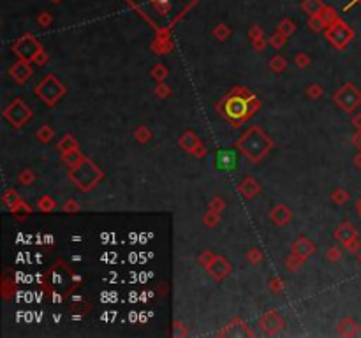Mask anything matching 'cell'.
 I'll return each instance as SVG.
<instances>
[{"mask_svg": "<svg viewBox=\"0 0 361 338\" xmlns=\"http://www.w3.org/2000/svg\"><path fill=\"white\" fill-rule=\"evenodd\" d=\"M236 148L249 159L250 162H259L268 155L270 150L273 148V141L268 134H264L261 127L254 125L247 129L243 136L238 139Z\"/></svg>", "mask_w": 361, "mask_h": 338, "instance_id": "obj_1", "label": "cell"}, {"mask_svg": "<svg viewBox=\"0 0 361 338\" xmlns=\"http://www.w3.org/2000/svg\"><path fill=\"white\" fill-rule=\"evenodd\" d=\"M104 178V173L101 171V167L90 160L88 157H83L81 162L76 166L69 167V180L83 192H90L99 185V181Z\"/></svg>", "mask_w": 361, "mask_h": 338, "instance_id": "obj_2", "label": "cell"}, {"mask_svg": "<svg viewBox=\"0 0 361 338\" xmlns=\"http://www.w3.org/2000/svg\"><path fill=\"white\" fill-rule=\"evenodd\" d=\"M245 88L236 87L231 92V95L227 99H224V104H226V116L229 120L238 125L241 122H245L250 116V107H249V101L252 95H243L241 97L240 93L243 92Z\"/></svg>", "mask_w": 361, "mask_h": 338, "instance_id": "obj_3", "label": "cell"}, {"mask_svg": "<svg viewBox=\"0 0 361 338\" xmlns=\"http://www.w3.org/2000/svg\"><path fill=\"white\" fill-rule=\"evenodd\" d=\"M34 92H36V95H37L44 104L55 106L56 102L65 95L67 88H65V85L62 83L60 79H56L53 74H48L46 78L39 81L37 87L34 88Z\"/></svg>", "mask_w": 361, "mask_h": 338, "instance_id": "obj_4", "label": "cell"}, {"mask_svg": "<svg viewBox=\"0 0 361 338\" xmlns=\"http://www.w3.org/2000/svg\"><path fill=\"white\" fill-rule=\"evenodd\" d=\"M4 118L9 122L14 129H21L32 118V109L21 99H14L9 106L4 109Z\"/></svg>", "mask_w": 361, "mask_h": 338, "instance_id": "obj_5", "label": "cell"}, {"mask_svg": "<svg viewBox=\"0 0 361 338\" xmlns=\"http://www.w3.org/2000/svg\"><path fill=\"white\" fill-rule=\"evenodd\" d=\"M333 101L337 106L342 107L343 111L352 113V109H356V107L360 106L361 93L358 92V88L354 87V85L347 83L333 93Z\"/></svg>", "mask_w": 361, "mask_h": 338, "instance_id": "obj_6", "label": "cell"}, {"mask_svg": "<svg viewBox=\"0 0 361 338\" xmlns=\"http://www.w3.org/2000/svg\"><path fill=\"white\" fill-rule=\"evenodd\" d=\"M41 50H42L41 42L34 37V36H23V37L19 39V41H16V44L13 46L14 55L18 56L19 60H25V62H32Z\"/></svg>", "mask_w": 361, "mask_h": 338, "instance_id": "obj_7", "label": "cell"}, {"mask_svg": "<svg viewBox=\"0 0 361 338\" xmlns=\"http://www.w3.org/2000/svg\"><path fill=\"white\" fill-rule=\"evenodd\" d=\"M326 39H328L335 48H343L352 39V30L347 25H343L342 21H337V23L329 25V27L326 28Z\"/></svg>", "mask_w": 361, "mask_h": 338, "instance_id": "obj_8", "label": "cell"}, {"mask_svg": "<svg viewBox=\"0 0 361 338\" xmlns=\"http://www.w3.org/2000/svg\"><path fill=\"white\" fill-rule=\"evenodd\" d=\"M259 328L264 335L268 337H273V335L280 333L284 328H286V320L278 315L277 310H268L261 315L259 319Z\"/></svg>", "mask_w": 361, "mask_h": 338, "instance_id": "obj_9", "label": "cell"}, {"mask_svg": "<svg viewBox=\"0 0 361 338\" xmlns=\"http://www.w3.org/2000/svg\"><path fill=\"white\" fill-rule=\"evenodd\" d=\"M180 148L199 159H203L204 155H206V148H204L203 143L199 141V138H198L192 130H187V132H183V134L180 136Z\"/></svg>", "mask_w": 361, "mask_h": 338, "instance_id": "obj_10", "label": "cell"}, {"mask_svg": "<svg viewBox=\"0 0 361 338\" xmlns=\"http://www.w3.org/2000/svg\"><path fill=\"white\" fill-rule=\"evenodd\" d=\"M231 269H233L231 263H229L224 255H217V257L212 261V264L206 268V271H208V275L215 280V282H222L224 278L231 273Z\"/></svg>", "mask_w": 361, "mask_h": 338, "instance_id": "obj_11", "label": "cell"}, {"mask_svg": "<svg viewBox=\"0 0 361 338\" xmlns=\"http://www.w3.org/2000/svg\"><path fill=\"white\" fill-rule=\"evenodd\" d=\"M2 203L9 208L11 213H19V210H23L25 213H32V208L23 203V199L19 197V194L14 189H7L2 194Z\"/></svg>", "mask_w": 361, "mask_h": 338, "instance_id": "obj_12", "label": "cell"}, {"mask_svg": "<svg viewBox=\"0 0 361 338\" xmlns=\"http://www.w3.org/2000/svg\"><path fill=\"white\" fill-rule=\"evenodd\" d=\"M315 250H317V249H315V243L310 240V238H307V236H300L291 247L292 254L298 255V257L303 261L310 259L312 255L315 254Z\"/></svg>", "mask_w": 361, "mask_h": 338, "instance_id": "obj_13", "label": "cell"}, {"mask_svg": "<svg viewBox=\"0 0 361 338\" xmlns=\"http://www.w3.org/2000/svg\"><path fill=\"white\" fill-rule=\"evenodd\" d=\"M9 74L18 85H23V83H27L28 79L32 78L34 69H32V65H30V62L18 60L14 65H11Z\"/></svg>", "mask_w": 361, "mask_h": 338, "instance_id": "obj_14", "label": "cell"}, {"mask_svg": "<svg viewBox=\"0 0 361 338\" xmlns=\"http://www.w3.org/2000/svg\"><path fill=\"white\" fill-rule=\"evenodd\" d=\"M238 192H240L245 199H254L255 196L261 192V185L257 183L255 178H252V176H245L243 181L238 185Z\"/></svg>", "mask_w": 361, "mask_h": 338, "instance_id": "obj_15", "label": "cell"}, {"mask_svg": "<svg viewBox=\"0 0 361 338\" xmlns=\"http://www.w3.org/2000/svg\"><path fill=\"white\" fill-rule=\"evenodd\" d=\"M270 217H271V220H273V222L277 224L278 227H284V226H287V224L291 222L292 212L287 208L286 204H277V206L271 210Z\"/></svg>", "mask_w": 361, "mask_h": 338, "instance_id": "obj_16", "label": "cell"}, {"mask_svg": "<svg viewBox=\"0 0 361 338\" xmlns=\"http://www.w3.org/2000/svg\"><path fill=\"white\" fill-rule=\"evenodd\" d=\"M333 236L337 241H340L342 245H345L347 241H351L352 238H356V229H354V226L349 222H342L340 226L335 229Z\"/></svg>", "mask_w": 361, "mask_h": 338, "instance_id": "obj_17", "label": "cell"}, {"mask_svg": "<svg viewBox=\"0 0 361 338\" xmlns=\"http://www.w3.org/2000/svg\"><path fill=\"white\" fill-rule=\"evenodd\" d=\"M56 148H58V152H60V153H65V152H71V150H78L79 148V143L76 141L74 136L65 134L64 138L58 141Z\"/></svg>", "mask_w": 361, "mask_h": 338, "instance_id": "obj_18", "label": "cell"}, {"mask_svg": "<svg viewBox=\"0 0 361 338\" xmlns=\"http://www.w3.org/2000/svg\"><path fill=\"white\" fill-rule=\"evenodd\" d=\"M324 9H326V5L321 0H305L303 2V11L310 16H321Z\"/></svg>", "mask_w": 361, "mask_h": 338, "instance_id": "obj_19", "label": "cell"}, {"mask_svg": "<svg viewBox=\"0 0 361 338\" xmlns=\"http://www.w3.org/2000/svg\"><path fill=\"white\" fill-rule=\"evenodd\" d=\"M358 324L356 320L352 319H343L340 324H338V333L342 335V337H354V335H358Z\"/></svg>", "mask_w": 361, "mask_h": 338, "instance_id": "obj_20", "label": "cell"}, {"mask_svg": "<svg viewBox=\"0 0 361 338\" xmlns=\"http://www.w3.org/2000/svg\"><path fill=\"white\" fill-rule=\"evenodd\" d=\"M36 208L42 213H51L56 210V201L51 196H41L37 199V203H36Z\"/></svg>", "mask_w": 361, "mask_h": 338, "instance_id": "obj_21", "label": "cell"}, {"mask_svg": "<svg viewBox=\"0 0 361 338\" xmlns=\"http://www.w3.org/2000/svg\"><path fill=\"white\" fill-rule=\"evenodd\" d=\"M62 160H64V162L67 164L69 167H72V166H76L78 162H81V160H83V153L79 152V148L78 150H71V152L62 153Z\"/></svg>", "mask_w": 361, "mask_h": 338, "instance_id": "obj_22", "label": "cell"}, {"mask_svg": "<svg viewBox=\"0 0 361 338\" xmlns=\"http://www.w3.org/2000/svg\"><path fill=\"white\" fill-rule=\"evenodd\" d=\"M268 67H270V71H271V72H275V74H280V72H284V71H286L287 60L284 58V56L275 55V56H271V60H270Z\"/></svg>", "mask_w": 361, "mask_h": 338, "instance_id": "obj_23", "label": "cell"}, {"mask_svg": "<svg viewBox=\"0 0 361 338\" xmlns=\"http://www.w3.org/2000/svg\"><path fill=\"white\" fill-rule=\"evenodd\" d=\"M53 136H55V132H53V129L50 125H41L37 129V132H36V139L42 144L50 143L51 139H53Z\"/></svg>", "mask_w": 361, "mask_h": 338, "instance_id": "obj_24", "label": "cell"}, {"mask_svg": "<svg viewBox=\"0 0 361 338\" xmlns=\"http://www.w3.org/2000/svg\"><path fill=\"white\" fill-rule=\"evenodd\" d=\"M303 263H305V261L300 259V257H298V255H294L292 252H291V255H287V257H286V268L289 269L291 273H294V271H300L301 266H303Z\"/></svg>", "mask_w": 361, "mask_h": 338, "instance_id": "obj_25", "label": "cell"}, {"mask_svg": "<svg viewBox=\"0 0 361 338\" xmlns=\"http://www.w3.org/2000/svg\"><path fill=\"white\" fill-rule=\"evenodd\" d=\"M134 139L138 141V143L146 144L150 139H152V130H150L148 127H144V125L138 127V129L134 130Z\"/></svg>", "mask_w": 361, "mask_h": 338, "instance_id": "obj_26", "label": "cell"}, {"mask_svg": "<svg viewBox=\"0 0 361 338\" xmlns=\"http://www.w3.org/2000/svg\"><path fill=\"white\" fill-rule=\"evenodd\" d=\"M203 222L206 227H217L218 224H220V213L208 210V212L203 215Z\"/></svg>", "mask_w": 361, "mask_h": 338, "instance_id": "obj_27", "label": "cell"}, {"mask_svg": "<svg viewBox=\"0 0 361 338\" xmlns=\"http://www.w3.org/2000/svg\"><path fill=\"white\" fill-rule=\"evenodd\" d=\"M150 74H152V78L155 79V81L162 83V81H164V79H166L167 76H169V71H167V67H166L164 64H157V65H155V67L152 69V72H150Z\"/></svg>", "mask_w": 361, "mask_h": 338, "instance_id": "obj_28", "label": "cell"}, {"mask_svg": "<svg viewBox=\"0 0 361 338\" xmlns=\"http://www.w3.org/2000/svg\"><path fill=\"white\" fill-rule=\"evenodd\" d=\"M305 93H307V97L310 99V101H319V99L324 95V88L321 87V85H317V83L308 85V87H307V90H305Z\"/></svg>", "mask_w": 361, "mask_h": 338, "instance_id": "obj_29", "label": "cell"}, {"mask_svg": "<svg viewBox=\"0 0 361 338\" xmlns=\"http://www.w3.org/2000/svg\"><path fill=\"white\" fill-rule=\"evenodd\" d=\"M308 27H310V30H314V32H323V30L328 28V25H326V21L323 19V16H310Z\"/></svg>", "mask_w": 361, "mask_h": 338, "instance_id": "obj_30", "label": "cell"}, {"mask_svg": "<svg viewBox=\"0 0 361 338\" xmlns=\"http://www.w3.org/2000/svg\"><path fill=\"white\" fill-rule=\"evenodd\" d=\"M18 181L21 183V185H32L34 181H36V173L32 171V169H23V171L18 175Z\"/></svg>", "mask_w": 361, "mask_h": 338, "instance_id": "obj_31", "label": "cell"}, {"mask_svg": "<svg viewBox=\"0 0 361 338\" xmlns=\"http://www.w3.org/2000/svg\"><path fill=\"white\" fill-rule=\"evenodd\" d=\"M277 30L278 32H282L286 37H289V36H292V32L296 30V27H294V23H292L291 19H284L282 23H278Z\"/></svg>", "mask_w": 361, "mask_h": 338, "instance_id": "obj_32", "label": "cell"}, {"mask_svg": "<svg viewBox=\"0 0 361 338\" xmlns=\"http://www.w3.org/2000/svg\"><path fill=\"white\" fill-rule=\"evenodd\" d=\"M213 36L218 39V41H226L229 36H231V28L227 25H217L215 30H213Z\"/></svg>", "mask_w": 361, "mask_h": 338, "instance_id": "obj_33", "label": "cell"}, {"mask_svg": "<svg viewBox=\"0 0 361 338\" xmlns=\"http://www.w3.org/2000/svg\"><path fill=\"white\" fill-rule=\"evenodd\" d=\"M331 199L337 204H345L349 201V194L343 189H335L333 192H331Z\"/></svg>", "mask_w": 361, "mask_h": 338, "instance_id": "obj_34", "label": "cell"}, {"mask_svg": "<svg viewBox=\"0 0 361 338\" xmlns=\"http://www.w3.org/2000/svg\"><path fill=\"white\" fill-rule=\"evenodd\" d=\"M286 42H287V37L284 36L282 32H278V30L273 34V36H271V37H270V44H271L275 50H280V48H282Z\"/></svg>", "mask_w": 361, "mask_h": 338, "instance_id": "obj_35", "label": "cell"}, {"mask_svg": "<svg viewBox=\"0 0 361 338\" xmlns=\"http://www.w3.org/2000/svg\"><path fill=\"white\" fill-rule=\"evenodd\" d=\"M217 255L213 254L212 250H203L199 255H198V261H199V264L203 266V268H208L210 264H212V261L215 259Z\"/></svg>", "mask_w": 361, "mask_h": 338, "instance_id": "obj_36", "label": "cell"}, {"mask_svg": "<svg viewBox=\"0 0 361 338\" xmlns=\"http://www.w3.org/2000/svg\"><path fill=\"white\" fill-rule=\"evenodd\" d=\"M210 210H213V212H218L222 213L224 210H226V201L222 199V197H218V196H215V197H212L208 203Z\"/></svg>", "mask_w": 361, "mask_h": 338, "instance_id": "obj_37", "label": "cell"}, {"mask_svg": "<svg viewBox=\"0 0 361 338\" xmlns=\"http://www.w3.org/2000/svg\"><path fill=\"white\" fill-rule=\"evenodd\" d=\"M310 62H312L310 56L307 55V53H303V51L294 56V65H296V67H300V69H307V67L310 65Z\"/></svg>", "mask_w": 361, "mask_h": 338, "instance_id": "obj_38", "label": "cell"}, {"mask_svg": "<svg viewBox=\"0 0 361 338\" xmlns=\"http://www.w3.org/2000/svg\"><path fill=\"white\" fill-rule=\"evenodd\" d=\"M247 259H249L250 264H254V266H257V264L263 263L264 255L261 250H257V249H252V250H249V254H247Z\"/></svg>", "mask_w": 361, "mask_h": 338, "instance_id": "obj_39", "label": "cell"}, {"mask_svg": "<svg viewBox=\"0 0 361 338\" xmlns=\"http://www.w3.org/2000/svg\"><path fill=\"white\" fill-rule=\"evenodd\" d=\"M155 95H157L159 99L169 97V95H171V88H169L166 83H164V81H162V83H159L157 87H155Z\"/></svg>", "mask_w": 361, "mask_h": 338, "instance_id": "obj_40", "label": "cell"}, {"mask_svg": "<svg viewBox=\"0 0 361 338\" xmlns=\"http://www.w3.org/2000/svg\"><path fill=\"white\" fill-rule=\"evenodd\" d=\"M321 16H323V19L326 21V25H328V27H329V25H333V23H337V21H338V18H337V14H335V11H333V9H329V7H326V9L323 11V14H321Z\"/></svg>", "mask_w": 361, "mask_h": 338, "instance_id": "obj_41", "label": "cell"}, {"mask_svg": "<svg viewBox=\"0 0 361 338\" xmlns=\"http://www.w3.org/2000/svg\"><path fill=\"white\" fill-rule=\"evenodd\" d=\"M268 287H270V291L273 292V294H278V292L284 291V282L278 277H273L271 280H270Z\"/></svg>", "mask_w": 361, "mask_h": 338, "instance_id": "obj_42", "label": "cell"}, {"mask_svg": "<svg viewBox=\"0 0 361 338\" xmlns=\"http://www.w3.org/2000/svg\"><path fill=\"white\" fill-rule=\"evenodd\" d=\"M326 259L328 261H340L342 259V250L338 249V247H329L328 250H326Z\"/></svg>", "mask_w": 361, "mask_h": 338, "instance_id": "obj_43", "label": "cell"}, {"mask_svg": "<svg viewBox=\"0 0 361 338\" xmlns=\"http://www.w3.org/2000/svg\"><path fill=\"white\" fill-rule=\"evenodd\" d=\"M62 210H64L65 213H79L81 206H79V204L76 203L74 199H67L64 203V206H62Z\"/></svg>", "mask_w": 361, "mask_h": 338, "instance_id": "obj_44", "label": "cell"}, {"mask_svg": "<svg viewBox=\"0 0 361 338\" xmlns=\"http://www.w3.org/2000/svg\"><path fill=\"white\" fill-rule=\"evenodd\" d=\"M46 62H48V55H46V51H44V50H41V51H39V53H37V55H36V58H34V60H32V64H36V65H44V64H46Z\"/></svg>", "mask_w": 361, "mask_h": 338, "instance_id": "obj_45", "label": "cell"}, {"mask_svg": "<svg viewBox=\"0 0 361 338\" xmlns=\"http://www.w3.org/2000/svg\"><path fill=\"white\" fill-rule=\"evenodd\" d=\"M343 247H345V249H347L349 252H352V254H354V252H356L358 249H360V240H358V238H352V240H351V241H347V243H345Z\"/></svg>", "mask_w": 361, "mask_h": 338, "instance_id": "obj_46", "label": "cell"}, {"mask_svg": "<svg viewBox=\"0 0 361 338\" xmlns=\"http://www.w3.org/2000/svg\"><path fill=\"white\" fill-rule=\"evenodd\" d=\"M249 36H250V41H255V39H261L263 37V30L259 27H252L249 30Z\"/></svg>", "mask_w": 361, "mask_h": 338, "instance_id": "obj_47", "label": "cell"}, {"mask_svg": "<svg viewBox=\"0 0 361 338\" xmlns=\"http://www.w3.org/2000/svg\"><path fill=\"white\" fill-rule=\"evenodd\" d=\"M37 21H39V25H42V27H48V25L51 23V16L48 13H42V14H39Z\"/></svg>", "mask_w": 361, "mask_h": 338, "instance_id": "obj_48", "label": "cell"}, {"mask_svg": "<svg viewBox=\"0 0 361 338\" xmlns=\"http://www.w3.org/2000/svg\"><path fill=\"white\" fill-rule=\"evenodd\" d=\"M252 46H254L255 51H263L264 48H266V42H264V39H255V41H252Z\"/></svg>", "mask_w": 361, "mask_h": 338, "instance_id": "obj_49", "label": "cell"}, {"mask_svg": "<svg viewBox=\"0 0 361 338\" xmlns=\"http://www.w3.org/2000/svg\"><path fill=\"white\" fill-rule=\"evenodd\" d=\"M175 335L176 337H181V335H187V329L180 324V322H175Z\"/></svg>", "mask_w": 361, "mask_h": 338, "instance_id": "obj_50", "label": "cell"}, {"mask_svg": "<svg viewBox=\"0 0 361 338\" xmlns=\"http://www.w3.org/2000/svg\"><path fill=\"white\" fill-rule=\"evenodd\" d=\"M9 291H11L9 282H4V285H2V294H4V300H9Z\"/></svg>", "mask_w": 361, "mask_h": 338, "instance_id": "obj_51", "label": "cell"}, {"mask_svg": "<svg viewBox=\"0 0 361 338\" xmlns=\"http://www.w3.org/2000/svg\"><path fill=\"white\" fill-rule=\"evenodd\" d=\"M352 143H354L356 146H360V148H361V132H358V134L354 136V138H352Z\"/></svg>", "mask_w": 361, "mask_h": 338, "instance_id": "obj_52", "label": "cell"}, {"mask_svg": "<svg viewBox=\"0 0 361 338\" xmlns=\"http://www.w3.org/2000/svg\"><path fill=\"white\" fill-rule=\"evenodd\" d=\"M352 124H354V125H356L358 129H361V115H358L356 118H354V120H352Z\"/></svg>", "mask_w": 361, "mask_h": 338, "instance_id": "obj_53", "label": "cell"}, {"mask_svg": "<svg viewBox=\"0 0 361 338\" xmlns=\"http://www.w3.org/2000/svg\"><path fill=\"white\" fill-rule=\"evenodd\" d=\"M356 166H360V167H361V153L356 157Z\"/></svg>", "mask_w": 361, "mask_h": 338, "instance_id": "obj_54", "label": "cell"}, {"mask_svg": "<svg viewBox=\"0 0 361 338\" xmlns=\"http://www.w3.org/2000/svg\"><path fill=\"white\" fill-rule=\"evenodd\" d=\"M358 212H360V215H361V199H360V203H358Z\"/></svg>", "mask_w": 361, "mask_h": 338, "instance_id": "obj_55", "label": "cell"}, {"mask_svg": "<svg viewBox=\"0 0 361 338\" xmlns=\"http://www.w3.org/2000/svg\"><path fill=\"white\" fill-rule=\"evenodd\" d=\"M53 2H60V0H53Z\"/></svg>", "mask_w": 361, "mask_h": 338, "instance_id": "obj_56", "label": "cell"}, {"mask_svg": "<svg viewBox=\"0 0 361 338\" xmlns=\"http://www.w3.org/2000/svg\"><path fill=\"white\" fill-rule=\"evenodd\" d=\"M360 263H361V255H360Z\"/></svg>", "mask_w": 361, "mask_h": 338, "instance_id": "obj_57", "label": "cell"}]
</instances>
